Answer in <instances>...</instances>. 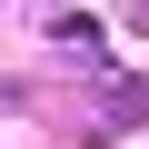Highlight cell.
<instances>
[{"label": "cell", "instance_id": "obj_1", "mask_svg": "<svg viewBox=\"0 0 149 149\" xmlns=\"http://www.w3.org/2000/svg\"><path fill=\"white\" fill-rule=\"evenodd\" d=\"M50 40H60V50H70V60H100V30H90V20H80V10H60V20H50Z\"/></svg>", "mask_w": 149, "mask_h": 149}, {"label": "cell", "instance_id": "obj_2", "mask_svg": "<svg viewBox=\"0 0 149 149\" xmlns=\"http://www.w3.org/2000/svg\"><path fill=\"white\" fill-rule=\"evenodd\" d=\"M109 119H149V80H109Z\"/></svg>", "mask_w": 149, "mask_h": 149}, {"label": "cell", "instance_id": "obj_3", "mask_svg": "<svg viewBox=\"0 0 149 149\" xmlns=\"http://www.w3.org/2000/svg\"><path fill=\"white\" fill-rule=\"evenodd\" d=\"M129 20H149V0H129Z\"/></svg>", "mask_w": 149, "mask_h": 149}]
</instances>
